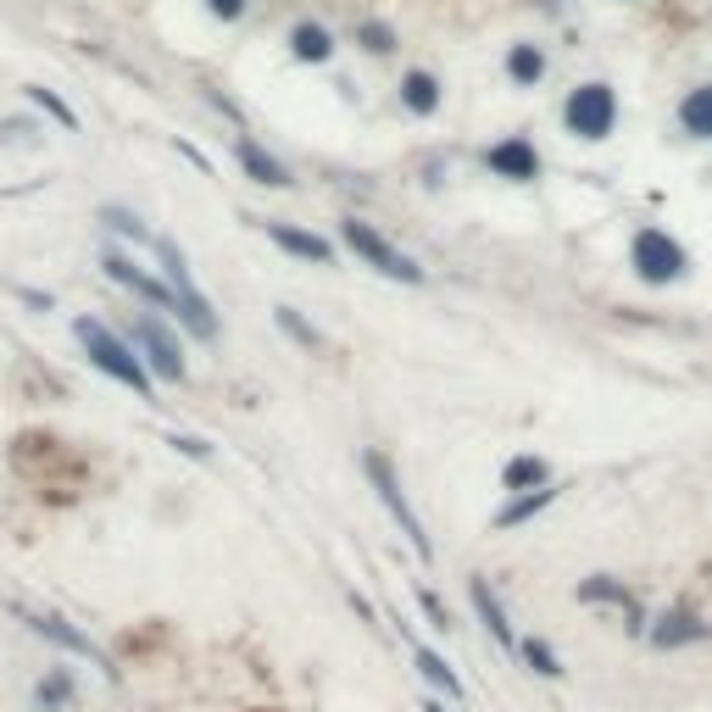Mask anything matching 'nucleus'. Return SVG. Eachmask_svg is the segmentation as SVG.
Returning a JSON list of instances; mask_svg holds the SVG:
<instances>
[{"label":"nucleus","mask_w":712,"mask_h":712,"mask_svg":"<svg viewBox=\"0 0 712 712\" xmlns=\"http://www.w3.org/2000/svg\"><path fill=\"white\" fill-rule=\"evenodd\" d=\"M73 335H78V346H84V357L101 367L107 378H117V385H128L139 401H151L157 396V385H151V373H146V362H139V351L123 340V335H112V328L101 323V317H73Z\"/></svg>","instance_id":"f257e3e1"},{"label":"nucleus","mask_w":712,"mask_h":712,"mask_svg":"<svg viewBox=\"0 0 712 712\" xmlns=\"http://www.w3.org/2000/svg\"><path fill=\"white\" fill-rule=\"evenodd\" d=\"M562 123L574 139H585V146H596V139H607L612 128H619V89L590 78V84H574L562 101Z\"/></svg>","instance_id":"f03ea898"},{"label":"nucleus","mask_w":712,"mask_h":712,"mask_svg":"<svg viewBox=\"0 0 712 712\" xmlns=\"http://www.w3.org/2000/svg\"><path fill=\"white\" fill-rule=\"evenodd\" d=\"M362 473H367V485H373V496L385 501V512L401 524V535H407V546L423 557V562H435V546H429V529H423V517L412 512V501H407V490H401V479H396V467L385 462V451H362Z\"/></svg>","instance_id":"7ed1b4c3"},{"label":"nucleus","mask_w":712,"mask_h":712,"mask_svg":"<svg viewBox=\"0 0 712 712\" xmlns=\"http://www.w3.org/2000/svg\"><path fill=\"white\" fill-rule=\"evenodd\" d=\"M340 240H346L351 257H362L373 273H385V278H396V284H423V278H429L407 251H396L385 234H378L373 223H362V217H346V223H340Z\"/></svg>","instance_id":"20e7f679"},{"label":"nucleus","mask_w":712,"mask_h":712,"mask_svg":"<svg viewBox=\"0 0 712 712\" xmlns=\"http://www.w3.org/2000/svg\"><path fill=\"white\" fill-rule=\"evenodd\" d=\"M629 267H635V278H646V284H679V278L690 273V251L674 240L669 228H635Z\"/></svg>","instance_id":"39448f33"},{"label":"nucleus","mask_w":712,"mask_h":712,"mask_svg":"<svg viewBox=\"0 0 712 712\" xmlns=\"http://www.w3.org/2000/svg\"><path fill=\"white\" fill-rule=\"evenodd\" d=\"M128 346L139 351V362H146L151 378H167V385H184V378H189L184 351H178V340L167 335V323H162V317L139 312V317H134V340H128Z\"/></svg>","instance_id":"423d86ee"},{"label":"nucleus","mask_w":712,"mask_h":712,"mask_svg":"<svg viewBox=\"0 0 712 712\" xmlns=\"http://www.w3.org/2000/svg\"><path fill=\"white\" fill-rule=\"evenodd\" d=\"M23 624L34 629V635H45V640H57L62 651H73V657H84L89 662V669H101L107 679H117V669H112V657L101 651V646H95L84 629H73L67 619H62V612H23Z\"/></svg>","instance_id":"0eeeda50"},{"label":"nucleus","mask_w":712,"mask_h":712,"mask_svg":"<svg viewBox=\"0 0 712 712\" xmlns=\"http://www.w3.org/2000/svg\"><path fill=\"white\" fill-rule=\"evenodd\" d=\"M485 167L496 178H507V184H535L540 178V151L529 146L524 134H507V139H496V146L485 151Z\"/></svg>","instance_id":"6e6552de"},{"label":"nucleus","mask_w":712,"mask_h":712,"mask_svg":"<svg viewBox=\"0 0 712 712\" xmlns=\"http://www.w3.org/2000/svg\"><path fill=\"white\" fill-rule=\"evenodd\" d=\"M101 267H107V278H112V284H123V290H134L139 301H151V307L173 312V290H167L162 278H151V273L139 267V262H134L128 251H107V257H101Z\"/></svg>","instance_id":"1a4fd4ad"},{"label":"nucleus","mask_w":712,"mask_h":712,"mask_svg":"<svg viewBox=\"0 0 712 712\" xmlns=\"http://www.w3.org/2000/svg\"><path fill=\"white\" fill-rule=\"evenodd\" d=\"M257 228L267 234L278 251H290V257H301V262H317V267H335V246H328L323 234L296 228V223H257Z\"/></svg>","instance_id":"9d476101"},{"label":"nucleus","mask_w":712,"mask_h":712,"mask_svg":"<svg viewBox=\"0 0 712 712\" xmlns=\"http://www.w3.org/2000/svg\"><path fill=\"white\" fill-rule=\"evenodd\" d=\"M467 601H473V612H479V624L490 629V640H496L501 651H517V635H512L507 612H501V601H496V590H490L485 579H467Z\"/></svg>","instance_id":"9b49d317"},{"label":"nucleus","mask_w":712,"mask_h":712,"mask_svg":"<svg viewBox=\"0 0 712 712\" xmlns=\"http://www.w3.org/2000/svg\"><path fill=\"white\" fill-rule=\"evenodd\" d=\"M646 640H651L657 651H679V646H690V640H707V624L696 619V612H662V619L646 629Z\"/></svg>","instance_id":"f8f14e48"},{"label":"nucleus","mask_w":712,"mask_h":712,"mask_svg":"<svg viewBox=\"0 0 712 712\" xmlns=\"http://www.w3.org/2000/svg\"><path fill=\"white\" fill-rule=\"evenodd\" d=\"M234 157H240V167H246V178L251 184H267V189H290V173H284V162H273L251 134H240L234 139Z\"/></svg>","instance_id":"ddd939ff"},{"label":"nucleus","mask_w":712,"mask_h":712,"mask_svg":"<svg viewBox=\"0 0 712 712\" xmlns=\"http://www.w3.org/2000/svg\"><path fill=\"white\" fill-rule=\"evenodd\" d=\"M290 57L307 62V67H323V62H335V34H328L323 23H296L290 28Z\"/></svg>","instance_id":"4468645a"},{"label":"nucleus","mask_w":712,"mask_h":712,"mask_svg":"<svg viewBox=\"0 0 712 712\" xmlns=\"http://www.w3.org/2000/svg\"><path fill=\"white\" fill-rule=\"evenodd\" d=\"M440 78L435 73H423V67H412V73H401V107L412 112V117H435L440 112Z\"/></svg>","instance_id":"2eb2a0df"},{"label":"nucleus","mask_w":712,"mask_h":712,"mask_svg":"<svg viewBox=\"0 0 712 712\" xmlns=\"http://www.w3.org/2000/svg\"><path fill=\"white\" fill-rule=\"evenodd\" d=\"M579 601H590V607H596V601H601V607H624L629 619H635L629 629H646V624H640V612H635V596H629L619 579H612V574H590V579H579Z\"/></svg>","instance_id":"dca6fc26"},{"label":"nucleus","mask_w":712,"mask_h":712,"mask_svg":"<svg viewBox=\"0 0 712 712\" xmlns=\"http://www.w3.org/2000/svg\"><path fill=\"white\" fill-rule=\"evenodd\" d=\"M546 485H551L546 457H512L501 467V490H512V496H529V490H546Z\"/></svg>","instance_id":"f3484780"},{"label":"nucleus","mask_w":712,"mask_h":712,"mask_svg":"<svg viewBox=\"0 0 712 712\" xmlns=\"http://www.w3.org/2000/svg\"><path fill=\"white\" fill-rule=\"evenodd\" d=\"M679 128H685L690 139H712V84L685 89V101H679Z\"/></svg>","instance_id":"a211bd4d"},{"label":"nucleus","mask_w":712,"mask_h":712,"mask_svg":"<svg viewBox=\"0 0 712 712\" xmlns=\"http://www.w3.org/2000/svg\"><path fill=\"white\" fill-rule=\"evenodd\" d=\"M507 78H512L517 89H535V84L546 78V51H540V45L517 39L512 51H507Z\"/></svg>","instance_id":"6ab92c4d"},{"label":"nucleus","mask_w":712,"mask_h":712,"mask_svg":"<svg viewBox=\"0 0 712 712\" xmlns=\"http://www.w3.org/2000/svg\"><path fill=\"white\" fill-rule=\"evenodd\" d=\"M412 662H417V674L429 679V685H435V690H440L446 701H462V679H457V669H451V662H446L440 651L417 646V651H412Z\"/></svg>","instance_id":"aec40b11"},{"label":"nucleus","mask_w":712,"mask_h":712,"mask_svg":"<svg viewBox=\"0 0 712 712\" xmlns=\"http://www.w3.org/2000/svg\"><path fill=\"white\" fill-rule=\"evenodd\" d=\"M557 501V485H546V490H529V496H512L501 512H496V529H517V524H529L535 512H546Z\"/></svg>","instance_id":"412c9836"},{"label":"nucleus","mask_w":712,"mask_h":712,"mask_svg":"<svg viewBox=\"0 0 712 712\" xmlns=\"http://www.w3.org/2000/svg\"><path fill=\"white\" fill-rule=\"evenodd\" d=\"M34 707H39V712H67V707H73V679H67V669H51V674L34 685Z\"/></svg>","instance_id":"4be33fe9"},{"label":"nucleus","mask_w":712,"mask_h":712,"mask_svg":"<svg viewBox=\"0 0 712 712\" xmlns=\"http://www.w3.org/2000/svg\"><path fill=\"white\" fill-rule=\"evenodd\" d=\"M23 95H28V107H39L45 117H51V123H62L67 134L78 128V112H73L67 101H62V95H57V89H45V84H23Z\"/></svg>","instance_id":"5701e85b"},{"label":"nucleus","mask_w":712,"mask_h":712,"mask_svg":"<svg viewBox=\"0 0 712 712\" xmlns=\"http://www.w3.org/2000/svg\"><path fill=\"white\" fill-rule=\"evenodd\" d=\"M101 223L112 234H123V240H134V246H157V234L139 223V212H128V207H101Z\"/></svg>","instance_id":"b1692460"},{"label":"nucleus","mask_w":712,"mask_h":712,"mask_svg":"<svg viewBox=\"0 0 712 712\" xmlns=\"http://www.w3.org/2000/svg\"><path fill=\"white\" fill-rule=\"evenodd\" d=\"M357 45H362L367 57H390L401 39H396V28L385 17H367V23H357Z\"/></svg>","instance_id":"393cba45"},{"label":"nucleus","mask_w":712,"mask_h":712,"mask_svg":"<svg viewBox=\"0 0 712 712\" xmlns=\"http://www.w3.org/2000/svg\"><path fill=\"white\" fill-rule=\"evenodd\" d=\"M517 651H524V662H529V674H540V679H562V657L546 646V640H517Z\"/></svg>","instance_id":"a878e982"},{"label":"nucleus","mask_w":712,"mask_h":712,"mask_svg":"<svg viewBox=\"0 0 712 712\" xmlns=\"http://www.w3.org/2000/svg\"><path fill=\"white\" fill-rule=\"evenodd\" d=\"M273 317H278V328H284V335H290L301 351H323V335H317L312 323H301V317H296V307H278Z\"/></svg>","instance_id":"bb28decb"},{"label":"nucleus","mask_w":712,"mask_h":712,"mask_svg":"<svg viewBox=\"0 0 712 712\" xmlns=\"http://www.w3.org/2000/svg\"><path fill=\"white\" fill-rule=\"evenodd\" d=\"M167 446H173V451H184V457H196V462H207V457H212V446H207L201 435H167Z\"/></svg>","instance_id":"cd10ccee"},{"label":"nucleus","mask_w":712,"mask_h":712,"mask_svg":"<svg viewBox=\"0 0 712 712\" xmlns=\"http://www.w3.org/2000/svg\"><path fill=\"white\" fill-rule=\"evenodd\" d=\"M417 607L429 612V624H435V629H451V612L440 607V596H435V590H417Z\"/></svg>","instance_id":"c85d7f7f"},{"label":"nucleus","mask_w":712,"mask_h":712,"mask_svg":"<svg viewBox=\"0 0 712 712\" xmlns=\"http://www.w3.org/2000/svg\"><path fill=\"white\" fill-rule=\"evenodd\" d=\"M207 12L223 17V23H240L246 17V0H207Z\"/></svg>","instance_id":"c756f323"},{"label":"nucleus","mask_w":712,"mask_h":712,"mask_svg":"<svg viewBox=\"0 0 712 712\" xmlns=\"http://www.w3.org/2000/svg\"><path fill=\"white\" fill-rule=\"evenodd\" d=\"M0 139H12V146H28V139H34V123H23V117H7V123H0Z\"/></svg>","instance_id":"7c9ffc66"},{"label":"nucleus","mask_w":712,"mask_h":712,"mask_svg":"<svg viewBox=\"0 0 712 712\" xmlns=\"http://www.w3.org/2000/svg\"><path fill=\"white\" fill-rule=\"evenodd\" d=\"M423 712H446V701H429V707H423Z\"/></svg>","instance_id":"2f4dec72"}]
</instances>
